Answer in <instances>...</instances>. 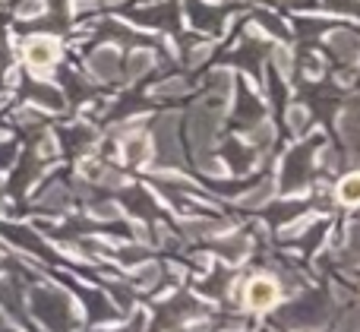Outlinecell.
Here are the masks:
<instances>
[{"label":"cell","mask_w":360,"mask_h":332,"mask_svg":"<svg viewBox=\"0 0 360 332\" xmlns=\"http://www.w3.org/2000/svg\"><path fill=\"white\" fill-rule=\"evenodd\" d=\"M243 298H247L250 310H269V307H275V301H278V285L266 276H256L253 282L247 285V295Z\"/></svg>","instance_id":"cell-1"},{"label":"cell","mask_w":360,"mask_h":332,"mask_svg":"<svg viewBox=\"0 0 360 332\" xmlns=\"http://www.w3.org/2000/svg\"><path fill=\"white\" fill-rule=\"evenodd\" d=\"M215 127H218V120H215V114H212L209 108H196V111L190 114V136L196 139L199 149L209 146V139L215 136Z\"/></svg>","instance_id":"cell-2"},{"label":"cell","mask_w":360,"mask_h":332,"mask_svg":"<svg viewBox=\"0 0 360 332\" xmlns=\"http://www.w3.org/2000/svg\"><path fill=\"white\" fill-rule=\"evenodd\" d=\"M329 44L345 63H360V38L351 32H332Z\"/></svg>","instance_id":"cell-3"},{"label":"cell","mask_w":360,"mask_h":332,"mask_svg":"<svg viewBox=\"0 0 360 332\" xmlns=\"http://www.w3.org/2000/svg\"><path fill=\"white\" fill-rule=\"evenodd\" d=\"M25 57H29L32 67H48L57 57V44L51 42V38H35V42H29V48H25Z\"/></svg>","instance_id":"cell-4"},{"label":"cell","mask_w":360,"mask_h":332,"mask_svg":"<svg viewBox=\"0 0 360 332\" xmlns=\"http://www.w3.org/2000/svg\"><path fill=\"white\" fill-rule=\"evenodd\" d=\"M338 127H342V136H345V143H348V149L360 158V111L357 108L345 111L342 120H338Z\"/></svg>","instance_id":"cell-5"},{"label":"cell","mask_w":360,"mask_h":332,"mask_svg":"<svg viewBox=\"0 0 360 332\" xmlns=\"http://www.w3.org/2000/svg\"><path fill=\"white\" fill-rule=\"evenodd\" d=\"M92 70L101 76V79H114V73H117V51L101 48L98 54L92 57Z\"/></svg>","instance_id":"cell-6"},{"label":"cell","mask_w":360,"mask_h":332,"mask_svg":"<svg viewBox=\"0 0 360 332\" xmlns=\"http://www.w3.org/2000/svg\"><path fill=\"white\" fill-rule=\"evenodd\" d=\"M338 200L348 203V206H357L360 203V174H348L338 184Z\"/></svg>","instance_id":"cell-7"},{"label":"cell","mask_w":360,"mask_h":332,"mask_svg":"<svg viewBox=\"0 0 360 332\" xmlns=\"http://www.w3.org/2000/svg\"><path fill=\"white\" fill-rule=\"evenodd\" d=\"M215 250L228 260H240L243 253H247V238H228V241H221V244H215Z\"/></svg>","instance_id":"cell-8"},{"label":"cell","mask_w":360,"mask_h":332,"mask_svg":"<svg viewBox=\"0 0 360 332\" xmlns=\"http://www.w3.org/2000/svg\"><path fill=\"white\" fill-rule=\"evenodd\" d=\"M345 263H348V266L360 263V222H357V225H351L348 247H345Z\"/></svg>","instance_id":"cell-9"},{"label":"cell","mask_w":360,"mask_h":332,"mask_svg":"<svg viewBox=\"0 0 360 332\" xmlns=\"http://www.w3.org/2000/svg\"><path fill=\"white\" fill-rule=\"evenodd\" d=\"M149 67H152V54L139 51V54H133V57H130V70H127V76H130V79H136V76H143Z\"/></svg>","instance_id":"cell-10"},{"label":"cell","mask_w":360,"mask_h":332,"mask_svg":"<svg viewBox=\"0 0 360 332\" xmlns=\"http://www.w3.org/2000/svg\"><path fill=\"white\" fill-rule=\"evenodd\" d=\"M186 231H190L193 238H202V234H212V231H218V222H209V219L190 222V225H186Z\"/></svg>","instance_id":"cell-11"},{"label":"cell","mask_w":360,"mask_h":332,"mask_svg":"<svg viewBox=\"0 0 360 332\" xmlns=\"http://www.w3.org/2000/svg\"><path fill=\"white\" fill-rule=\"evenodd\" d=\"M146 155H149V149H146L143 139H130V143H127V158H130V162H143Z\"/></svg>","instance_id":"cell-12"},{"label":"cell","mask_w":360,"mask_h":332,"mask_svg":"<svg viewBox=\"0 0 360 332\" xmlns=\"http://www.w3.org/2000/svg\"><path fill=\"white\" fill-rule=\"evenodd\" d=\"M272 60H275V67H278L281 73H291V54H288V48H275Z\"/></svg>","instance_id":"cell-13"},{"label":"cell","mask_w":360,"mask_h":332,"mask_svg":"<svg viewBox=\"0 0 360 332\" xmlns=\"http://www.w3.org/2000/svg\"><path fill=\"white\" fill-rule=\"evenodd\" d=\"M184 89H186V82H184V79H171V82H162V86H158L155 92H158V95H180Z\"/></svg>","instance_id":"cell-14"},{"label":"cell","mask_w":360,"mask_h":332,"mask_svg":"<svg viewBox=\"0 0 360 332\" xmlns=\"http://www.w3.org/2000/svg\"><path fill=\"white\" fill-rule=\"evenodd\" d=\"M269 193H272V187H256L243 203H247V206H262V203L269 200Z\"/></svg>","instance_id":"cell-15"},{"label":"cell","mask_w":360,"mask_h":332,"mask_svg":"<svg viewBox=\"0 0 360 332\" xmlns=\"http://www.w3.org/2000/svg\"><path fill=\"white\" fill-rule=\"evenodd\" d=\"M329 4L342 13H360V0H329Z\"/></svg>","instance_id":"cell-16"},{"label":"cell","mask_w":360,"mask_h":332,"mask_svg":"<svg viewBox=\"0 0 360 332\" xmlns=\"http://www.w3.org/2000/svg\"><path fill=\"white\" fill-rule=\"evenodd\" d=\"M338 332H360V310H354V314H348V320L338 326Z\"/></svg>","instance_id":"cell-17"},{"label":"cell","mask_w":360,"mask_h":332,"mask_svg":"<svg viewBox=\"0 0 360 332\" xmlns=\"http://www.w3.org/2000/svg\"><path fill=\"white\" fill-rule=\"evenodd\" d=\"M288 120H291L294 130H304V124H307V111H304V108H294V111L288 114Z\"/></svg>","instance_id":"cell-18"},{"label":"cell","mask_w":360,"mask_h":332,"mask_svg":"<svg viewBox=\"0 0 360 332\" xmlns=\"http://www.w3.org/2000/svg\"><path fill=\"white\" fill-rule=\"evenodd\" d=\"M158 282V269L155 266H146L143 272H139V285H146V288H149V285H155Z\"/></svg>","instance_id":"cell-19"},{"label":"cell","mask_w":360,"mask_h":332,"mask_svg":"<svg viewBox=\"0 0 360 332\" xmlns=\"http://www.w3.org/2000/svg\"><path fill=\"white\" fill-rule=\"evenodd\" d=\"M95 212H98V215H117V209H114V206H98Z\"/></svg>","instance_id":"cell-20"}]
</instances>
